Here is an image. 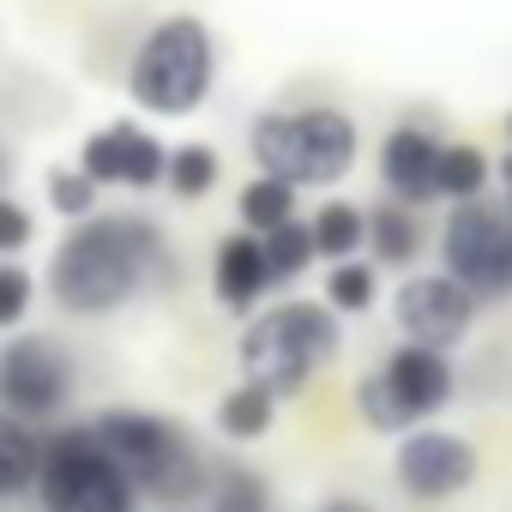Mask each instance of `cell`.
<instances>
[{
    "label": "cell",
    "mask_w": 512,
    "mask_h": 512,
    "mask_svg": "<svg viewBox=\"0 0 512 512\" xmlns=\"http://www.w3.org/2000/svg\"><path fill=\"white\" fill-rule=\"evenodd\" d=\"M506 139H512V115H506Z\"/></svg>",
    "instance_id": "obj_30"
},
{
    "label": "cell",
    "mask_w": 512,
    "mask_h": 512,
    "mask_svg": "<svg viewBox=\"0 0 512 512\" xmlns=\"http://www.w3.org/2000/svg\"><path fill=\"white\" fill-rule=\"evenodd\" d=\"M356 416H362V422H368L374 434H398V440H404V434L416 428V422H410V410L398 404V392H392V386L380 380V368L356 380Z\"/></svg>",
    "instance_id": "obj_23"
},
{
    "label": "cell",
    "mask_w": 512,
    "mask_h": 512,
    "mask_svg": "<svg viewBox=\"0 0 512 512\" xmlns=\"http://www.w3.org/2000/svg\"><path fill=\"white\" fill-rule=\"evenodd\" d=\"M440 139L428 133V127H392L386 133V145H380V181H386V193L398 199V205H428V199H440Z\"/></svg>",
    "instance_id": "obj_13"
},
{
    "label": "cell",
    "mask_w": 512,
    "mask_h": 512,
    "mask_svg": "<svg viewBox=\"0 0 512 512\" xmlns=\"http://www.w3.org/2000/svg\"><path fill=\"white\" fill-rule=\"evenodd\" d=\"M392 476H398V488L410 494V500H422V506H446V500H458V494H470L476 488V476H482V452H476V440L470 434H458V428H410L398 446H392Z\"/></svg>",
    "instance_id": "obj_9"
},
{
    "label": "cell",
    "mask_w": 512,
    "mask_h": 512,
    "mask_svg": "<svg viewBox=\"0 0 512 512\" xmlns=\"http://www.w3.org/2000/svg\"><path fill=\"white\" fill-rule=\"evenodd\" d=\"M266 241V260H272V278L278 284H290V278H302L308 266H314V223H284V229H272V235H260Z\"/></svg>",
    "instance_id": "obj_25"
},
{
    "label": "cell",
    "mask_w": 512,
    "mask_h": 512,
    "mask_svg": "<svg viewBox=\"0 0 512 512\" xmlns=\"http://www.w3.org/2000/svg\"><path fill=\"white\" fill-rule=\"evenodd\" d=\"M440 272L476 302L512 296V217L494 205H458L440 229Z\"/></svg>",
    "instance_id": "obj_8"
},
{
    "label": "cell",
    "mask_w": 512,
    "mask_h": 512,
    "mask_svg": "<svg viewBox=\"0 0 512 512\" xmlns=\"http://www.w3.org/2000/svg\"><path fill=\"white\" fill-rule=\"evenodd\" d=\"M380 302V272L368 260H344L326 272V308L332 314H368Z\"/></svg>",
    "instance_id": "obj_22"
},
{
    "label": "cell",
    "mask_w": 512,
    "mask_h": 512,
    "mask_svg": "<svg viewBox=\"0 0 512 512\" xmlns=\"http://www.w3.org/2000/svg\"><path fill=\"white\" fill-rule=\"evenodd\" d=\"M362 247H368V211L362 205L332 199V205L314 211V253H320V260L344 266V260H356Z\"/></svg>",
    "instance_id": "obj_19"
},
{
    "label": "cell",
    "mask_w": 512,
    "mask_h": 512,
    "mask_svg": "<svg viewBox=\"0 0 512 512\" xmlns=\"http://www.w3.org/2000/svg\"><path fill=\"white\" fill-rule=\"evenodd\" d=\"M151 284H175V247L139 211L73 223L61 235V247H55V260H49V296H55V308L79 314V320L121 314Z\"/></svg>",
    "instance_id": "obj_1"
},
{
    "label": "cell",
    "mask_w": 512,
    "mask_h": 512,
    "mask_svg": "<svg viewBox=\"0 0 512 512\" xmlns=\"http://www.w3.org/2000/svg\"><path fill=\"white\" fill-rule=\"evenodd\" d=\"M199 512H205V506H199Z\"/></svg>",
    "instance_id": "obj_31"
},
{
    "label": "cell",
    "mask_w": 512,
    "mask_h": 512,
    "mask_svg": "<svg viewBox=\"0 0 512 512\" xmlns=\"http://www.w3.org/2000/svg\"><path fill=\"white\" fill-rule=\"evenodd\" d=\"M205 512H278V494H272V482L253 464L217 458L211 464V500H205Z\"/></svg>",
    "instance_id": "obj_17"
},
{
    "label": "cell",
    "mask_w": 512,
    "mask_h": 512,
    "mask_svg": "<svg viewBox=\"0 0 512 512\" xmlns=\"http://www.w3.org/2000/svg\"><path fill=\"white\" fill-rule=\"evenodd\" d=\"M79 398V362L49 332H19L0 344V410L43 428L61 422Z\"/></svg>",
    "instance_id": "obj_7"
},
{
    "label": "cell",
    "mask_w": 512,
    "mask_h": 512,
    "mask_svg": "<svg viewBox=\"0 0 512 512\" xmlns=\"http://www.w3.org/2000/svg\"><path fill=\"white\" fill-rule=\"evenodd\" d=\"M235 211H241V229H247V235H272V229L296 223V187H290V181H272V175H253V181L241 187Z\"/></svg>",
    "instance_id": "obj_20"
},
{
    "label": "cell",
    "mask_w": 512,
    "mask_h": 512,
    "mask_svg": "<svg viewBox=\"0 0 512 512\" xmlns=\"http://www.w3.org/2000/svg\"><path fill=\"white\" fill-rule=\"evenodd\" d=\"M49 205L67 223H85V217H97V181L85 169H49Z\"/></svg>",
    "instance_id": "obj_26"
},
{
    "label": "cell",
    "mask_w": 512,
    "mask_h": 512,
    "mask_svg": "<svg viewBox=\"0 0 512 512\" xmlns=\"http://www.w3.org/2000/svg\"><path fill=\"white\" fill-rule=\"evenodd\" d=\"M338 350H344V332L326 302H278L247 320L235 356H241V380L266 386L272 398H296Z\"/></svg>",
    "instance_id": "obj_3"
},
{
    "label": "cell",
    "mask_w": 512,
    "mask_h": 512,
    "mask_svg": "<svg viewBox=\"0 0 512 512\" xmlns=\"http://www.w3.org/2000/svg\"><path fill=\"white\" fill-rule=\"evenodd\" d=\"M31 235H37V217H31L19 199H7V193H0V260H13V253H25V247H31Z\"/></svg>",
    "instance_id": "obj_28"
},
{
    "label": "cell",
    "mask_w": 512,
    "mask_h": 512,
    "mask_svg": "<svg viewBox=\"0 0 512 512\" xmlns=\"http://www.w3.org/2000/svg\"><path fill=\"white\" fill-rule=\"evenodd\" d=\"M43 440L31 422L0 410V500H25L37 494V476H43Z\"/></svg>",
    "instance_id": "obj_15"
},
{
    "label": "cell",
    "mask_w": 512,
    "mask_h": 512,
    "mask_svg": "<svg viewBox=\"0 0 512 512\" xmlns=\"http://www.w3.org/2000/svg\"><path fill=\"white\" fill-rule=\"evenodd\" d=\"M217 175H223V163L211 145H175L169 151V193L175 199H205L217 187Z\"/></svg>",
    "instance_id": "obj_24"
},
{
    "label": "cell",
    "mask_w": 512,
    "mask_h": 512,
    "mask_svg": "<svg viewBox=\"0 0 512 512\" xmlns=\"http://www.w3.org/2000/svg\"><path fill=\"white\" fill-rule=\"evenodd\" d=\"M314 512H380V506H374L368 494H326Z\"/></svg>",
    "instance_id": "obj_29"
},
{
    "label": "cell",
    "mask_w": 512,
    "mask_h": 512,
    "mask_svg": "<svg viewBox=\"0 0 512 512\" xmlns=\"http://www.w3.org/2000/svg\"><path fill=\"white\" fill-rule=\"evenodd\" d=\"M97 440L109 446V458L133 476L139 500H157L163 512H199L211 500V464L205 446L187 434V422L139 410V404H109L91 416Z\"/></svg>",
    "instance_id": "obj_2"
},
{
    "label": "cell",
    "mask_w": 512,
    "mask_h": 512,
    "mask_svg": "<svg viewBox=\"0 0 512 512\" xmlns=\"http://www.w3.org/2000/svg\"><path fill=\"white\" fill-rule=\"evenodd\" d=\"M253 163L290 187H332L356 163V121L344 109H296V115H260L247 133Z\"/></svg>",
    "instance_id": "obj_4"
},
{
    "label": "cell",
    "mask_w": 512,
    "mask_h": 512,
    "mask_svg": "<svg viewBox=\"0 0 512 512\" xmlns=\"http://www.w3.org/2000/svg\"><path fill=\"white\" fill-rule=\"evenodd\" d=\"M211 290H217V302H223L229 314H253V308H260L266 290H278L272 260H266V241L247 235V229L223 235L217 253H211Z\"/></svg>",
    "instance_id": "obj_14"
},
{
    "label": "cell",
    "mask_w": 512,
    "mask_h": 512,
    "mask_svg": "<svg viewBox=\"0 0 512 512\" xmlns=\"http://www.w3.org/2000/svg\"><path fill=\"white\" fill-rule=\"evenodd\" d=\"M380 380L398 392V404L410 410L416 428H428V416H440V410L458 398V368H452V356L422 350V344H398V350L380 362Z\"/></svg>",
    "instance_id": "obj_12"
},
{
    "label": "cell",
    "mask_w": 512,
    "mask_h": 512,
    "mask_svg": "<svg viewBox=\"0 0 512 512\" xmlns=\"http://www.w3.org/2000/svg\"><path fill=\"white\" fill-rule=\"evenodd\" d=\"M476 296L458 290L446 272H422V278H404L398 296H392V320L404 332V344H422V350H440L452 356L470 332H476Z\"/></svg>",
    "instance_id": "obj_10"
},
{
    "label": "cell",
    "mask_w": 512,
    "mask_h": 512,
    "mask_svg": "<svg viewBox=\"0 0 512 512\" xmlns=\"http://www.w3.org/2000/svg\"><path fill=\"white\" fill-rule=\"evenodd\" d=\"M272 422H278V398H272L266 386H253V380H241V386H229V392L217 398V434H223L229 446L266 440Z\"/></svg>",
    "instance_id": "obj_16"
},
{
    "label": "cell",
    "mask_w": 512,
    "mask_h": 512,
    "mask_svg": "<svg viewBox=\"0 0 512 512\" xmlns=\"http://www.w3.org/2000/svg\"><path fill=\"white\" fill-rule=\"evenodd\" d=\"M79 169H85L97 187H133V193H145V187H163V181H169V151H163L145 127L121 121V127H103V133L85 139Z\"/></svg>",
    "instance_id": "obj_11"
},
{
    "label": "cell",
    "mask_w": 512,
    "mask_h": 512,
    "mask_svg": "<svg viewBox=\"0 0 512 512\" xmlns=\"http://www.w3.org/2000/svg\"><path fill=\"white\" fill-rule=\"evenodd\" d=\"M488 157L476 151V145H446L440 151V199H452V205H476L482 199V187H488Z\"/></svg>",
    "instance_id": "obj_21"
},
{
    "label": "cell",
    "mask_w": 512,
    "mask_h": 512,
    "mask_svg": "<svg viewBox=\"0 0 512 512\" xmlns=\"http://www.w3.org/2000/svg\"><path fill=\"white\" fill-rule=\"evenodd\" d=\"M31 302H37V284H31V272H25V266H13V260H0V332L25 326Z\"/></svg>",
    "instance_id": "obj_27"
},
{
    "label": "cell",
    "mask_w": 512,
    "mask_h": 512,
    "mask_svg": "<svg viewBox=\"0 0 512 512\" xmlns=\"http://www.w3.org/2000/svg\"><path fill=\"white\" fill-rule=\"evenodd\" d=\"M368 253H374V266H416V253H422V223L410 205H380L368 211Z\"/></svg>",
    "instance_id": "obj_18"
},
{
    "label": "cell",
    "mask_w": 512,
    "mask_h": 512,
    "mask_svg": "<svg viewBox=\"0 0 512 512\" xmlns=\"http://www.w3.org/2000/svg\"><path fill=\"white\" fill-rule=\"evenodd\" d=\"M211 67H217L211 31L193 13H175V19L151 25V37L139 43L133 67H127V91L151 115H193L211 91Z\"/></svg>",
    "instance_id": "obj_6"
},
{
    "label": "cell",
    "mask_w": 512,
    "mask_h": 512,
    "mask_svg": "<svg viewBox=\"0 0 512 512\" xmlns=\"http://www.w3.org/2000/svg\"><path fill=\"white\" fill-rule=\"evenodd\" d=\"M133 476L109 458L91 422H61L43 440V476H37V512H139Z\"/></svg>",
    "instance_id": "obj_5"
}]
</instances>
